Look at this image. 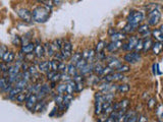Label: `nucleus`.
<instances>
[{"mask_svg": "<svg viewBox=\"0 0 163 122\" xmlns=\"http://www.w3.org/2000/svg\"><path fill=\"white\" fill-rule=\"evenodd\" d=\"M96 58H97V60H99V61H102L103 59H105L106 58V56H105V54L103 52H101V53H98V54H96Z\"/></svg>", "mask_w": 163, "mask_h": 122, "instance_id": "13d9d810", "label": "nucleus"}, {"mask_svg": "<svg viewBox=\"0 0 163 122\" xmlns=\"http://www.w3.org/2000/svg\"><path fill=\"white\" fill-rule=\"evenodd\" d=\"M96 53L94 49H86V50L82 53V58L87 61V63L93 64V61L95 60Z\"/></svg>", "mask_w": 163, "mask_h": 122, "instance_id": "39448f33", "label": "nucleus"}, {"mask_svg": "<svg viewBox=\"0 0 163 122\" xmlns=\"http://www.w3.org/2000/svg\"><path fill=\"white\" fill-rule=\"evenodd\" d=\"M137 31L139 34H141L143 36V38H145V39L147 38V36H149L151 34L148 24H142V26H140L137 28Z\"/></svg>", "mask_w": 163, "mask_h": 122, "instance_id": "dca6fc26", "label": "nucleus"}, {"mask_svg": "<svg viewBox=\"0 0 163 122\" xmlns=\"http://www.w3.org/2000/svg\"><path fill=\"white\" fill-rule=\"evenodd\" d=\"M145 15L142 11H132L128 16V23L134 24V26H139L144 20Z\"/></svg>", "mask_w": 163, "mask_h": 122, "instance_id": "f03ea898", "label": "nucleus"}, {"mask_svg": "<svg viewBox=\"0 0 163 122\" xmlns=\"http://www.w3.org/2000/svg\"><path fill=\"white\" fill-rule=\"evenodd\" d=\"M32 13V19L36 23H45L47 22L49 16H50V10L45 6H37L35 7Z\"/></svg>", "mask_w": 163, "mask_h": 122, "instance_id": "f257e3e1", "label": "nucleus"}, {"mask_svg": "<svg viewBox=\"0 0 163 122\" xmlns=\"http://www.w3.org/2000/svg\"><path fill=\"white\" fill-rule=\"evenodd\" d=\"M110 37H111L112 42H121V40H124L126 38V35L122 32H116Z\"/></svg>", "mask_w": 163, "mask_h": 122, "instance_id": "6ab92c4d", "label": "nucleus"}, {"mask_svg": "<svg viewBox=\"0 0 163 122\" xmlns=\"http://www.w3.org/2000/svg\"><path fill=\"white\" fill-rule=\"evenodd\" d=\"M155 112H156V114L158 115L159 118H161V105H158V107L156 110H155Z\"/></svg>", "mask_w": 163, "mask_h": 122, "instance_id": "680f3d73", "label": "nucleus"}, {"mask_svg": "<svg viewBox=\"0 0 163 122\" xmlns=\"http://www.w3.org/2000/svg\"><path fill=\"white\" fill-rule=\"evenodd\" d=\"M45 106H46V102L44 100H41V101H38V103L36 104V106L33 110H35V111H41V110H43L45 108Z\"/></svg>", "mask_w": 163, "mask_h": 122, "instance_id": "e433bc0d", "label": "nucleus"}, {"mask_svg": "<svg viewBox=\"0 0 163 122\" xmlns=\"http://www.w3.org/2000/svg\"><path fill=\"white\" fill-rule=\"evenodd\" d=\"M57 93H58V95H64L65 92H66V84H60L57 85Z\"/></svg>", "mask_w": 163, "mask_h": 122, "instance_id": "4c0bfd02", "label": "nucleus"}, {"mask_svg": "<svg viewBox=\"0 0 163 122\" xmlns=\"http://www.w3.org/2000/svg\"><path fill=\"white\" fill-rule=\"evenodd\" d=\"M8 71V66L5 63L0 64V72H7Z\"/></svg>", "mask_w": 163, "mask_h": 122, "instance_id": "6e6d98bb", "label": "nucleus"}, {"mask_svg": "<svg viewBox=\"0 0 163 122\" xmlns=\"http://www.w3.org/2000/svg\"><path fill=\"white\" fill-rule=\"evenodd\" d=\"M66 68H67V65L64 62H59L58 67H57V71H60L61 73H63V72L66 71Z\"/></svg>", "mask_w": 163, "mask_h": 122, "instance_id": "a19ab883", "label": "nucleus"}, {"mask_svg": "<svg viewBox=\"0 0 163 122\" xmlns=\"http://www.w3.org/2000/svg\"><path fill=\"white\" fill-rule=\"evenodd\" d=\"M103 70H104V66L101 63H96L93 67V71L96 73L97 75H101L103 74Z\"/></svg>", "mask_w": 163, "mask_h": 122, "instance_id": "7c9ffc66", "label": "nucleus"}, {"mask_svg": "<svg viewBox=\"0 0 163 122\" xmlns=\"http://www.w3.org/2000/svg\"><path fill=\"white\" fill-rule=\"evenodd\" d=\"M105 122H117V121H115V120H113V119H111V118H107V119H106V121Z\"/></svg>", "mask_w": 163, "mask_h": 122, "instance_id": "e2e57ef3", "label": "nucleus"}, {"mask_svg": "<svg viewBox=\"0 0 163 122\" xmlns=\"http://www.w3.org/2000/svg\"><path fill=\"white\" fill-rule=\"evenodd\" d=\"M31 94L29 93V92H26V93H24V92H20L18 96H16L15 98V100L18 102V103H24V102H26L27 99L29 98V96H30Z\"/></svg>", "mask_w": 163, "mask_h": 122, "instance_id": "393cba45", "label": "nucleus"}, {"mask_svg": "<svg viewBox=\"0 0 163 122\" xmlns=\"http://www.w3.org/2000/svg\"><path fill=\"white\" fill-rule=\"evenodd\" d=\"M62 44H63L62 40H60V39H58V40H54V41H53V43H51V46H52L53 50H54L55 53H56L57 51L60 52L61 47H62Z\"/></svg>", "mask_w": 163, "mask_h": 122, "instance_id": "a878e982", "label": "nucleus"}, {"mask_svg": "<svg viewBox=\"0 0 163 122\" xmlns=\"http://www.w3.org/2000/svg\"><path fill=\"white\" fill-rule=\"evenodd\" d=\"M54 102H55V104L57 105V107H59V106L63 105V96L62 95H57V96H55Z\"/></svg>", "mask_w": 163, "mask_h": 122, "instance_id": "ea45409f", "label": "nucleus"}, {"mask_svg": "<svg viewBox=\"0 0 163 122\" xmlns=\"http://www.w3.org/2000/svg\"><path fill=\"white\" fill-rule=\"evenodd\" d=\"M105 60L107 61V67L111 69V70H113V69L116 70V69L122 64L119 59L114 58V57H106Z\"/></svg>", "mask_w": 163, "mask_h": 122, "instance_id": "9d476101", "label": "nucleus"}, {"mask_svg": "<svg viewBox=\"0 0 163 122\" xmlns=\"http://www.w3.org/2000/svg\"><path fill=\"white\" fill-rule=\"evenodd\" d=\"M137 122H148V117L143 114V115H141V116L138 117Z\"/></svg>", "mask_w": 163, "mask_h": 122, "instance_id": "5fc2aeb1", "label": "nucleus"}, {"mask_svg": "<svg viewBox=\"0 0 163 122\" xmlns=\"http://www.w3.org/2000/svg\"><path fill=\"white\" fill-rule=\"evenodd\" d=\"M152 45H153V41L151 38H146L144 41H143V50L144 52L149 51L151 48H152Z\"/></svg>", "mask_w": 163, "mask_h": 122, "instance_id": "4be33fe9", "label": "nucleus"}, {"mask_svg": "<svg viewBox=\"0 0 163 122\" xmlns=\"http://www.w3.org/2000/svg\"><path fill=\"white\" fill-rule=\"evenodd\" d=\"M38 97H37L36 94H31L30 96H29V98L27 99V101L24 102L26 103V107L31 110V111H33V109H34V107L36 106V104L38 103Z\"/></svg>", "mask_w": 163, "mask_h": 122, "instance_id": "9b49d317", "label": "nucleus"}, {"mask_svg": "<svg viewBox=\"0 0 163 122\" xmlns=\"http://www.w3.org/2000/svg\"><path fill=\"white\" fill-rule=\"evenodd\" d=\"M138 41H139V38L136 36H132L129 39L128 41V43H125V44H122L121 45V48L124 49V51H132L134 49V47H136V45L138 43Z\"/></svg>", "mask_w": 163, "mask_h": 122, "instance_id": "6e6552de", "label": "nucleus"}, {"mask_svg": "<svg viewBox=\"0 0 163 122\" xmlns=\"http://www.w3.org/2000/svg\"><path fill=\"white\" fill-rule=\"evenodd\" d=\"M138 28L137 26H134V24H129V23H126V26L124 28V34H130V33L134 32Z\"/></svg>", "mask_w": 163, "mask_h": 122, "instance_id": "473e14b6", "label": "nucleus"}, {"mask_svg": "<svg viewBox=\"0 0 163 122\" xmlns=\"http://www.w3.org/2000/svg\"><path fill=\"white\" fill-rule=\"evenodd\" d=\"M51 62V70L52 71H54V72H57V67H58V61H56V60H52L50 61Z\"/></svg>", "mask_w": 163, "mask_h": 122, "instance_id": "8fccbe9b", "label": "nucleus"}, {"mask_svg": "<svg viewBox=\"0 0 163 122\" xmlns=\"http://www.w3.org/2000/svg\"><path fill=\"white\" fill-rule=\"evenodd\" d=\"M71 76H69L67 73H60V80H62V81H66V83H68L69 80H71Z\"/></svg>", "mask_w": 163, "mask_h": 122, "instance_id": "a18cd8bd", "label": "nucleus"}, {"mask_svg": "<svg viewBox=\"0 0 163 122\" xmlns=\"http://www.w3.org/2000/svg\"><path fill=\"white\" fill-rule=\"evenodd\" d=\"M13 87L14 88H18L19 89H22V91H24V89L28 87V83H27L26 80H24V79H19L18 81H16V83L14 84Z\"/></svg>", "mask_w": 163, "mask_h": 122, "instance_id": "72a5a7b5", "label": "nucleus"}, {"mask_svg": "<svg viewBox=\"0 0 163 122\" xmlns=\"http://www.w3.org/2000/svg\"><path fill=\"white\" fill-rule=\"evenodd\" d=\"M81 59H82V52L77 51L76 53H73V55H71V63L76 65Z\"/></svg>", "mask_w": 163, "mask_h": 122, "instance_id": "c85d7f7f", "label": "nucleus"}, {"mask_svg": "<svg viewBox=\"0 0 163 122\" xmlns=\"http://www.w3.org/2000/svg\"><path fill=\"white\" fill-rule=\"evenodd\" d=\"M60 54L62 55L63 60H67L71 57L72 55V45L69 41H65L62 44V47H61Z\"/></svg>", "mask_w": 163, "mask_h": 122, "instance_id": "20e7f679", "label": "nucleus"}, {"mask_svg": "<svg viewBox=\"0 0 163 122\" xmlns=\"http://www.w3.org/2000/svg\"><path fill=\"white\" fill-rule=\"evenodd\" d=\"M43 47H44V53H46L49 57L54 56L55 52H54V50H53V48L51 46V43H46L45 45H43Z\"/></svg>", "mask_w": 163, "mask_h": 122, "instance_id": "b1692460", "label": "nucleus"}, {"mask_svg": "<svg viewBox=\"0 0 163 122\" xmlns=\"http://www.w3.org/2000/svg\"><path fill=\"white\" fill-rule=\"evenodd\" d=\"M8 84V81L5 77H0V89H2Z\"/></svg>", "mask_w": 163, "mask_h": 122, "instance_id": "09e8293b", "label": "nucleus"}, {"mask_svg": "<svg viewBox=\"0 0 163 122\" xmlns=\"http://www.w3.org/2000/svg\"><path fill=\"white\" fill-rule=\"evenodd\" d=\"M121 42H112L109 43L107 46H106V49H107V51L110 52V53H113V52H116L118 49L121 48Z\"/></svg>", "mask_w": 163, "mask_h": 122, "instance_id": "f3484780", "label": "nucleus"}, {"mask_svg": "<svg viewBox=\"0 0 163 122\" xmlns=\"http://www.w3.org/2000/svg\"><path fill=\"white\" fill-rule=\"evenodd\" d=\"M72 101H73V95H67V94L63 95V106L65 108H67Z\"/></svg>", "mask_w": 163, "mask_h": 122, "instance_id": "c756f323", "label": "nucleus"}, {"mask_svg": "<svg viewBox=\"0 0 163 122\" xmlns=\"http://www.w3.org/2000/svg\"><path fill=\"white\" fill-rule=\"evenodd\" d=\"M6 51H7L6 47L4 46V45H0V59H2V57L4 54H5Z\"/></svg>", "mask_w": 163, "mask_h": 122, "instance_id": "603ef678", "label": "nucleus"}, {"mask_svg": "<svg viewBox=\"0 0 163 122\" xmlns=\"http://www.w3.org/2000/svg\"><path fill=\"white\" fill-rule=\"evenodd\" d=\"M0 77H1V72H0Z\"/></svg>", "mask_w": 163, "mask_h": 122, "instance_id": "0e129e2a", "label": "nucleus"}, {"mask_svg": "<svg viewBox=\"0 0 163 122\" xmlns=\"http://www.w3.org/2000/svg\"><path fill=\"white\" fill-rule=\"evenodd\" d=\"M86 64H87V61H86V60H84L83 58H82L80 61H79V62H77L76 64V70H81V69L82 68H83L84 66H85V65Z\"/></svg>", "mask_w": 163, "mask_h": 122, "instance_id": "79ce46f5", "label": "nucleus"}, {"mask_svg": "<svg viewBox=\"0 0 163 122\" xmlns=\"http://www.w3.org/2000/svg\"><path fill=\"white\" fill-rule=\"evenodd\" d=\"M161 19V12L159 8L156 7L152 9L148 14V26H156Z\"/></svg>", "mask_w": 163, "mask_h": 122, "instance_id": "7ed1b4c3", "label": "nucleus"}, {"mask_svg": "<svg viewBox=\"0 0 163 122\" xmlns=\"http://www.w3.org/2000/svg\"><path fill=\"white\" fill-rule=\"evenodd\" d=\"M12 43H13L15 46H16V45H22V40H20V38L18 36H15L14 39L12 40Z\"/></svg>", "mask_w": 163, "mask_h": 122, "instance_id": "4d7b16f0", "label": "nucleus"}, {"mask_svg": "<svg viewBox=\"0 0 163 122\" xmlns=\"http://www.w3.org/2000/svg\"><path fill=\"white\" fill-rule=\"evenodd\" d=\"M38 70L41 72H49L51 70V62L50 61H42L38 65Z\"/></svg>", "mask_w": 163, "mask_h": 122, "instance_id": "2eb2a0df", "label": "nucleus"}, {"mask_svg": "<svg viewBox=\"0 0 163 122\" xmlns=\"http://www.w3.org/2000/svg\"><path fill=\"white\" fill-rule=\"evenodd\" d=\"M162 28H163V27H161L160 28H155V30H153L152 33H151L155 38V40H156V42H162V40H163Z\"/></svg>", "mask_w": 163, "mask_h": 122, "instance_id": "a211bd4d", "label": "nucleus"}, {"mask_svg": "<svg viewBox=\"0 0 163 122\" xmlns=\"http://www.w3.org/2000/svg\"><path fill=\"white\" fill-rule=\"evenodd\" d=\"M116 89L119 93L121 94H124V93H128L129 91V85L128 84H119V85H117V88Z\"/></svg>", "mask_w": 163, "mask_h": 122, "instance_id": "c9c22d12", "label": "nucleus"}, {"mask_svg": "<svg viewBox=\"0 0 163 122\" xmlns=\"http://www.w3.org/2000/svg\"><path fill=\"white\" fill-rule=\"evenodd\" d=\"M55 73H56V72L52 71V70H50L49 72H47V79H48V80H51V79H52L53 76H54Z\"/></svg>", "mask_w": 163, "mask_h": 122, "instance_id": "052dcab7", "label": "nucleus"}, {"mask_svg": "<svg viewBox=\"0 0 163 122\" xmlns=\"http://www.w3.org/2000/svg\"><path fill=\"white\" fill-rule=\"evenodd\" d=\"M129 66L128 64H121L119 67H118L117 69H116V72H119V73H122V74H124V72H128V71H129Z\"/></svg>", "mask_w": 163, "mask_h": 122, "instance_id": "58836bf2", "label": "nucleus"}, {"mask_svg": "<svg viewBox=\"0 0 163 122\" xmlns=\"http://www.w3.org/2000/svg\"><path fill=\"white\" fill-rule=\"evenodd\" d=\"M124 59L128 63L134 64L141 60V54L140 53H137V52H129V53H126V54L124 55Z\"/></svg>", "mask_w": 163, "mask_h": 122, "instance_id": "423d86ee", "label": "nucleus"}, {"mask_svg": "<svg viewBox=\"0 0 163 122\" xmlns=\"http://www.w3.org/2000/svg\"><path fill=\"white\" fill-rule=\"evenodd\" d=\"M124 79V75L122 73L119 72H111L109 74H106L104 76L103 80L106 81V83H112V81H118V80H122Z\"/></svg>", "mask_w": 163, "mask_h": 122, "instance_id": "0eeeda50", "label": "nucleus"}, {"mask_svg": "<svg viewBox=\"0 0 163 122\" xmlns=\"http://www.w3.org/2000/svg\"><path fill=\"white\" fill-rule=\"evenodd\" d=\"M66 73L69 75V76H75L76 73H77V70H76V65L75 64H72V63H69L67 65V68H66Z\"/></svg>", "mask_w": 163, "mask_h": 122, "instance_id": "bb28decb", "label": "nucleus"}, {"mask_svg": "<svg viewBox=\"0 0 163 122\" xmlns=\"http://www.w3.org/2000/svg\"><path fill=\"white\" fill-rule=\"evenodd\" d=\"M152 51H153V54L154 55H159L161 53L162 50V43L161 42H155L152 45Z\"/></svg>", "mask_w": 163, "mask_h": 122, "instance_id": "5701e85b", "label": "nucleus"}, {"mask_svg": "<svg viewBox=\"0 0 163 122\" xmlns=\"http://www.w3.org/2000/svg\"><path fill=\"white\" fill-rule=\"evenodd\" d=\"M129 105V99H124L119 102H117V106H118V110L119 109H125L128 110V107Z\"/></svg>", "mask_w": 163, "mask_h": 122, "instance_id": "2f4dec72", "label": "nucleus"}, {"mask_svg": "<svg viewBox=\"0 0 163 122\" xmlns=\"http://www.w3.org/2000/svg\"><path fill=\"white\" fill-rule=\"evenodd\" d=\"M157 70H158V64L157 63H154L153 64V73H154V74H156ZM158 74H161V71L160 70H158Z\"/></svg>", "mask_w": 163, "mask_h": 122, "instance_id": "bf43d9fd", "label": "nucleus"}, {"mask_svg": "<svg viewBox=\"0 0 163 122\" xmlns=\"http://www.w3.org/2000/svg\"><path fill=\"white\" fill-rule=\"evenodd\" d=\"M20 92H23L22 89H18V88H14V87H13V88L11 89V91H10L9 93H8V99H10V100H15L16 96H18Z\"/></svg>", "mask_w": 163, "mask_h": 122, "instance_id": "cd10ccee", "label": "nucleus"}, {"mask_svg": "<svg viewBox=\"0 0 163 122\" xmlns=\"http://www.w3.org/2000/svg\"><path fill=\"white\" fill-rule=\"evenodd\" d=\"M15 58V54H14V52H12V51H6L5 52V54L3 55L2 57V60H3V63H5V64H9L11 62H13V60Z\"/></svg>", "mask_w": 163, "mask_h": 122, "instance_id": "4468645a", "label": "nucleus"}, {"mask_svg": "<svg viewBox=\"0 0 163 122\" xmlns=\"http://www.w3.org/2000/svg\"><path fill=\"white\" fill-rule=\"evenodd\" d=\"M83 89H84V84L83 83H77L76 84V92H81V91H83Z\"/></svg>", "mask_w": 163, "mask_h": 122, "instance_id": "864d4df0", "label": "nucleus"}, {"mask_svg": "<svg viewBox=\"0 0 163 122\" xmlns=\"http://www.w3.org/2000/svg\"><path fill=\"white\" fill-rule=\"evenodd\" d=\"M134 114H136V113L133 112V111H129V112L126 111L125 114H124V118H122V120H124V122H126L128 120H129L130 118H132L134 115Z\"/></svg>", "mask_w": 163, "mask_h": 122, "instance_id": "37998d69", "label": "nucleus"}, {"mask_svg": "<svg viewBox=\"0 0 163 122\" xmlns=\"http://www.w3.org/2000/svg\"><path fill=\"white\" fill-rule=\"evenodd\" d=\"M34 49H35V43L30 42L29 44L22 46V48H20V54H23V55L32 54V53L34 52Z\"/></svg>", "mask_w": 163, "mask_h": 122, "instance_id": "ddd939ff", "label": "nucleus"}, {"mask_svg": "<svg viewBox=\"0 0 163 122\" xmlns=\"http://www.w3.org/2000/svg\"><path fill=\"white\" fill-rule=\"evenodd\" d=\"M134 50H136L137 53H140L143 50V40L142 39H139L136 47H134Z\"/></svg>", "mask_w": 163, "mask_h": 122, "instance_id": "c03bdc74", "label": "nucleus"}, {"mask_svg": "<svg viewBox=\"0 0 163 122\" xmlns=\"http://www.w3.org/2000/svg\"><path fill=\"white\" fill-rule=\"evenodd\" d=\"M16 12H18V15L24 20V22H26V23L32 22V13L30 10L27 9V8H18V9L16 10Z\"/></svg>", "mask_w": 163, "mask_h": 122, "instance_id": "1a4fd4ad", "label": "nucleus"}, {"mask_svg": "<svg viewBox=\"0 0 163 122\" xmlns=\"http://www.w3.org/2000/svg\"><path fill=\"white\" fill-rule=\"evenodd\" d=\"M60 80V72H56L55 74H54V76L52 77L51 79V83H57V81H59Z\"/></svg>", "mask_w": 163, "mask_h": 122, "instance_id": "3c124183", "label": "nucleus"}, {"mask_svg": "<svg viewBox=\"0 0 163 122\" xmlns=\"http://www.w3.org/2000/svg\"><path fill=\"white\" fill-rule=\"evenodd\" d=\"M72 80L75 81L76 84H77V83H83V81H84V76L81 75L80 73H76V74L73 76V79Z\"/></svg>", "mask_w": 163, "mask_h": 122, "instance_id": "de8ad7c7", "label": "nucleus"}, {"mask_svg": "<svg viewBox=\"0 0 163 122\" xmlns=\"http://www.w3.org/2000/svg\"><path fill=\"white\" fill-rule=\"evenodd\" d=\"M93 67H94V64H89L87 63L80 70V74L81 75H86V74H90V73L93 72Z\"/></svg>", "mask_w": 163, "mask_h": 122, "instance_id": "aec40b11", "label": "nucleus"}, {"mask_svg": "<svg viewBox=\"0 0 163 122\" xmlns=\"http://www.w3.org/2000/svg\"><path fill=\"white\" fill-rule=\"evenodd\" d=\"M34 53L37 58H42L44 56V47H43V45L40 43L39 40H36V42H35Z\"/></svg>", "mask_w": 163, "mask_h": 122, "instance_id": "f8f14e48", "label": "nucleus"}, {"mask_svg": "<svg viewBox=\"0 0 163 122\" xmlns=\"http://www.w3.org/2000/svg\"><path fill=\"white\" fill-rule=\"evenodd\" d=\"M105 47H106V45H105L104 41H100V42H98V43L96 44V48L94 49V50H95L96 54H98V53L103 52V49H104Z\"/></svg>", "mask_w": 163, "mask_h": 122, "instance_id": "f704fd0d", "label": "nucleus"}, {"mask_svg": "<svg viewBox=\"0 0 163 122\" xmlns=\"http://www.w3.org/2000/svg\"><path fill=\"white\" fill-rule=\"evenodd\" d=\"M75 92H76V83L71 79L66 84V92H65V94H67V95H73Z\"/></svg>", "mask_w": 163, "mask_h": 122, "instance_id": "412c9836", "label": "nucleus"}, {"mask_svg": "<svg viewBox=\"0 0 163 122\" xmlns=\"http://www.w3.org/2000/svg\"><path fill=\"white\" fill-rule=\"evenodd\" d=\"M147 103H148V108H149V109H154L155 107H156L157 101H156V99H154V98H152V99H150L148 102H147Z\"/></svg>", "mask_w": 163, "mask_h": 122, "instance_id": "49530a36", "label": "nucleus"}]
</instances>
